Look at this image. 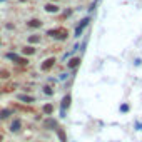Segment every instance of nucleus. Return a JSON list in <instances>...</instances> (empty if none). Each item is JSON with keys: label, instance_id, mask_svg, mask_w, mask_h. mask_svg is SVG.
<instances>
[{"label": "nucleus", "instance_id": "1", "mask_svg": "<svg viewBox=\"0 0 142 142\" xmlns=\"http://www.w3.org/2000/svg\"><path fill=\"white\" fill-rule=\"evenodd\" d=\"M47 35H50V37H55V39H59V40H64V39H67V30L65 29H55V30H49V34Z\"/></svg>", "mask_w": 142, "mask_h": 142}, {"label": "nucleus", "instance_id": "2", "mask_svg": "<svg viewBox=\"0 0 142 142\" xmlns=\"http://www.w3.org/2000/svg\"><path fill=\"white\" fill-rule=\"evenodd\" d=\"M54 64H55V59H54V57H49L47 60L42 64V70H49V69H52Z\"/></svg>", "mask_w": 142, "mask_h": 142}, {"label": "nucleus", "instance_id": "3", "mask_svg": "<svg viewBox=\"0 0 142 142\" xmlns=\"http://www.w3.org/2000/svg\"><path fill=\"white\" fill-rule=\"evenodd\" d=\"M79 65H80V59H79V57L70 59V62L67 64V67H69V69H75V67H79Z\"/></svg>", "mask_w": 142, "mask_h": 142}, {"label": "nucleus", "instance_id": "4", "mask_svg": "<svg viewBox=\"0 0 142 142\" xmlns=\"http://www.w3.org/2000/svg\"><path fill=\"white\" fill-rule=\"evenodd\" d=\"M20 127H22V122L19 120V119H15V120L12 122V125H10V130H12V132H19Z\"/></svg>", "mask_w": 142, "mask_h": 142}, {"label": "nucleus", "instance_id": "5", "mask_svg": "<svg viewBox=\"0 0 142 142\" xmlns=\"http://www.w3.org/2000/svg\"><path fill=\"white\" fill-rule=\"evenodd\" d=\"M27 25H29V27H32V29H39V27L42 25V22H40L39 19H32L30 22H27Z\"/></svg>", "mask_w": 142, "mask_h": 142}, {"label": "nucleus", "instance_id": "6", "mask_svg": "<svg viewBox=\"0 0 142 142\" xmlns=\"http://www.w3.org/2000/svg\"><path fill=\"white\" fill-rule=\"evenodd\" d=\"M87 24H89V19H84V20H82V24L77 27V30H75V35H80V34H82V30H84V27H85Z\"/></svg>", "mask_w": 142, "mask_h": 142}, {"label": "nucleus", "instance_id": "7", "mask_svg": "<svg viewBox=\"0 0 142 142\" xmlns=\"http://www.w3.org/2000/svg\"><path fill=\"white\" fill-rule=\"evenodd\" d=\"M45 10L50 12V13H55V12H59V7L54 5V3H47V5H45Z\"/></svg>", "mask_w": 142, "mask_h": 142}, {"label": "nucleus", "instance_id": "8", "mask_svg": "<svg viewBox=\"0 0 142 142\" xmlns=\"http://www.w3.org/2000/svg\"><path fill=\"white\" fill-rule=\"evenodd\" d=\"M69 105H70V95H65L64 100H62V111H64L65 107H69Z\"/></svg>", "mask_w": 142, "mask_h": 142}, {"label": "nucleus", "instance_id": "9", "mask_svg": "<svg viewBox=\"0 0 142 142\" xmlns=\"http://www.w3.org/2000/svg\"><path fill=\"white\" fill-rule=\"evenodd\" d=\"M57 135H59V139H60L62 142H67V137H65V132H64L62 129H57Z\"/></svg>", "mask_w": 142, "mask_h": 142}, {"label": "nucleus", "instance_id": "10", "mask_svg": "<svg viewBox=\"0 0 142 142\" xmlns=\"http://www.w3.org/2000/svg\"><path fill=\"white\" fill-rule=\"evenodd\" d=\"M44 112H45V114H52V112H54V105H52V104H45V105H44Z\"/></svg>", "mask_w": 142, "mask_h": 142}, {"label": "nucleus", "instance_id": "11", "mask_svg": "<svg viewBox=\"0 0 142 142\" xmlns=\"http://www.w3.org/2000/svg\"><path fill=\"white\" fill-rule=\"evenodd\" d=\"M22 52H24V55H32V54H35V49L34 47H25Z\"/></svg>", "mask_w": 142, "mask_h": 142}, {"label": "nucleus", "instance_id": "12", "mask_svg": "<svg viewBox=\"0 0 142 142\" xmlns=\"http://www.w3.org/2000/svg\"><path fill=\"white\" fill-rule=\"evenodd\" d=\"M10 114H12V112L8 111V109H3V111H0V119H7Z\"/></svg>", "mask_w": 142, "mask_h": 142}, {"label": "nucleus", "instance_id": "13", "mask_svg": "<svg viewBox=\"0 0 142 142\" xmlns=\"http://www.w3.org/2000/svg\"><path fill=\"white\" fill-rule=\"evenodd\" d=\"M45 127H57V122L54 119H49V120H45Z\"/></svg>", "mask_w": 142, "mask_h": 142}, {"label": "nucleus", "instance_id": "14", "mask_svg": "<svg viewBox=\"0 0 142 142\" xmlns=\"http://www.w3.org/2000/svg\"><path fill=\"white\" fill-rule=\"evenodd\" d=\"M29 42H30V44H37V42H40V37H39V35H30V37H29Z\"/></svg>", "mask_w": 142, "mask_h": 142}, {"label": "nucleus", "instance_id": "15", "mask_svg": "<svg viewBox=\"0 0 142 142\" xmlns=\"http://www.w3.org/2000/svg\"><path fill=\"white\" fill-rule=\"evenodd\" d=\"M19 99H20V100H24V102H32V100H34L32 97H27V95H20Z\"/></svg>", "mask_w": 142, "mask_h": 142}, {"label": "nucleus", "instance_id": "16", "mask_svg": "<svg viewBox=\"0 0 142 142\" xmlns=\"http://www.w3.org/2000/svg\"><path fill=\"white\" fill-rule=\"evenodd\" d=\"M7 77H8L7 70H0V79H7Z\"/></svg>", "mask_w": 142, "mask_h": 142}, {"label": "nucleus", "instance_id": "17", "mask_svg": "<svg viewBox=\"0 0 142 142\" xmlns=\"http://www.w3.org/2000/svg\"><path fill=\"white\" fill-rule=\"evenodd\" d=\"M45 94H47V95H52V94H54V90L50 89V87H45Z\"/></svg>", "mask_w": 142, "mask_h": 142}, {"label": "nucleus", "instance_id": "18", "mask_svg": "<svg viewBox=\"0 0 142 142\" xmlns=\"http://www.w3.org/2000/svg\"><path fill=\"white\" fill-rule=\"evenodd\" d=\"M120 111H122V112H127V111H129V105H122Z\"/></svg>", "mask_w": 142, "mask_h": 142}, {"label": "nucleus", "instance_id": "19", "mask_svg": "<svg viewBox=\"0 0 142 142\" xmlns=\"http://www.w3.org/2000/svg\"><path fill=\"white\" fill-rule=\"evenodd\" d=\"M0 142H2V135H0Z\"/></svg>", "mask_w": 142, "mask_h": 142}, {"label": "nucleus", "instance_id": "20", "mask_svg": "<svg viewBox=\"0 0 142 142\" xmlns=\"http://www.w3.org/2000/svg\"><path fill=\"white\" fill-rule=\"evenodd\" d=\"M0 2H2V0H0Z\"/></svg>", "mask_w": 142, "mask_h": 142}]
</instances>
